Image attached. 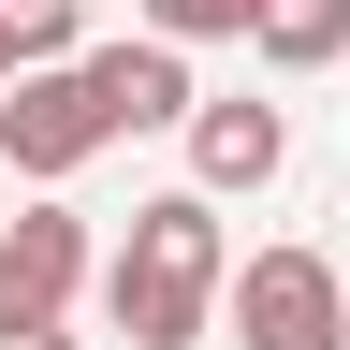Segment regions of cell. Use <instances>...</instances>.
<instances>
[{"label":"cell","instance_id":"1","mask_svg":"<svg viewBox=\"0 0 350 350\" xmlns=\"http://www.w3.org/2000/svg\"><path fill=\"white\" fill-rule=\"evenodd\" d=\"M219 292H234V234H219V190L190 175V190L131 204V248L103 262V321L131 350H204L219 336Z\"/></svg>","mask_w":350,"mask_h":350},{"label":"cell","instance_id":"2","mask_svg":"<svg viewBox=\"0 0 350 350\" xmlns=\"http://www.w3.org/2000/svg\"><path fill=\"white\" fill-rule=\"evenodd\" d=\"M103 146H117V103H103V73H88V59H29L15 88H0V161H15L29 190L88 175Z\"/></svg>","mask_w":350,"mask_h":350},{"label":"cell","instance_id":"3","mask_svg":"<svg viewBox=\"0 0 350 350\" xmlns=\"http://www.w3.org/2000/svg\"><path fill=\"white\" fill-rule=\"evenodd\" d=\"M219 336L234 350H350V292L321 248H248L234 292H219Z\"/></svg>","mask_w":350,"mask_h":350},{"label":"cell","instance_id":"4","mask_svg":"<svg viewBox=\"0 0 350 350\" xmlns=\"http://www.w3.org/2000/svg\"><path fill=\"white\" fill-rule=\"evenodd\" d=\"M88 73H103V103H117V131H190V44L175 29H131V44H88Z\"/></svg>","mask_w":350,"mask_h":350},{"label":"cell","instance_id":"5","mask_svg":"<svg viewBox=\"0 0 350 350\" xmlns=\"http://www.w3.org/2000/svg\"><path fill=\"white\" fill-rule=\"evenodd\" d=\"M0 292H15V306H73V292H88V219H73L59 190L0 219Z\"/></svg>","mask_w":350,"mask_h":350},{"label":"cell","instance_id":"6","mask_svg":"<svg viewBox=\"0 0 350 350\" xmlns=\"http://www.w3.org/2000/svg\"><path fill=\"white\" fill-rule=\"evenodd\" d=\"M292 161V117L278 103H190V175L204 190H262Z\"/></svg>","mask_w":350,"mask_h":350},{"label":"cell","instance_id":"7","mask_svg":"<svg viewBox=\"0 0 350 350\" xmlns=\"http://www.w3.org/2000/svg\"><path fill=\"white\" fill-rule=\"evenodd\" d=\"M262 73H336L350 59V0H262Z\"/></svg>","mask_w":350,"mask_h":350},{"label":"cell","instance_id":"8","mask_svg":"<svg viewBox=\"0 0 350 350\" xmlns=\"http://www.w3.org/2000/svg\"><path fill=\"white\" fill-rule=\"evenodd\" d=\"M146 29H175V44H248V15L262 0H131Z\"/></svg>","mask_w":350,"mask_h":350},{"label":"cell","instance_id":"9","mask_svg":"<svg viewBox=\"0 0 350 350\" xmlns=\"http://www.w3.org/2000/svg\"><path fill=\"white\" fill-rule=\"evenodd\" d=\"M29 59H88V0H0Z\"/></svg>","mask_w":350,"mask_h":350},{"label":"cell","instance_id":"10","mask_svg":"<svg viewBox=\"0 0 350 350\" xmlns=\"http://www.w3.org/2000/svg\"><path fill=\"white\" fill-rule=\"evenodd\" d=\"M0 350H73V336H59V306H15V292H0Z\"/></svg>","mask_w":350,"mask_h":350},{"label":"cell","instance_id":"11","mask_svg":"<svg viewBox=\"0 0 350 350\" xmlns=\"http://www.w3.org/2000/svg\"><path fill=\"white\" fill-rule=\"evenodd\" d=\"M15 73H29V44H15V15H0V88H15Z\"/></svg>","mask_w":350,"mask_h":350},{"label":"cell","instance_id":"12","mask_svg":"<svg viewBox=\"0 0 350 350\" xmlns=\"http://www.w3.org/2000/svg\"><path fill=\"white\" fill-rule=\"evenodd\" d=\"M248 29H262V15H248Z\"/></svg>","mask_w":350,"mask_h":350}]
</instances>
